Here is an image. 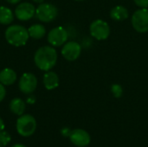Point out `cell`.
<instances>
[{
    "label": "cell",
    "mask_w": 148,
    "mask_h": 147,
    "mask_svg": "<svg viewBox=\"0 0 148 147\" xmlns=\"http://www.w3.org/2000/svg\"><path fill=\"white\" fill-rule=\"evenodd\" d=\"M57 61V52L50 46H43L39 48L34 55L36 66L42 71H49L52 69Z\"/></svg>",
    "instance_id": "obj_1"
},
{
    "label": "cell",
    "mask_w": 148,
    "mask_h": 147,
    "mask_svg": "<svg viewBox=\"0 0 148 147\" xmlns=\"http://www.w3.org/2000/svg\"><path fill=\"white\" fill-rule=\"evenodd\" d=\"M4 35L6 41L10 45L15 47L24 46L29 38L28 29L19 24H13L9 26L6 29Z\"/></svg>",
    "instance_id": "obj_2"
},
{
    "label": "cell",
    "mask_w": 148,
    "mask_h": 147,
    "mask_svg": "<svg viewBox=\"0 0 148 147\" xmlns=\"http://www.w3.org/2000/svg\"><path fill=\"white\" fill-rule=\"evenodd\" d=\"M36 129V119L30 114H23L16 120V131L23 137L31 136Z\"/></svg>",
    "instance_id": "obj_3"
},
{
    "label": "cell",
    "mask_w": 148,
    "mask_h": 147,
    "mask_svg": "<svg viewBox=\"0 0 148 147\" xmlns=\"http://www.w3.org/2000/svg\"><path fill=\"white\" fill-rule=\"evenodd\" d=\"M58 15L57 8L47 3H42L36 9V18L43 23H50L54 21Z\"/></svg>",
    "instance_id": "obj_4"
},
{
    "label": "cell",
    "mask_w": 148,
    "mask_h": 147,
    "mask_svg": "<svg viewBox=\"0 0 148 147\" xmlns=\"http://www.w3.org/2000/svg\"><path fill=\"white\" fill-rule=\"evenodd\" d=\"M132 24L134 29L140 33L148 31V9L141 8L136 10L132 16Z\"/></svg>",
    "instance_id": "obj_5"
},
{
    "label": "cell",
    "mask_w": 148,
    "mask_h": 147,
    "mask_svg": "<svg viewBox=\"0 0 148 147\" xmlns=\"http://www.w3.org/2000/svg\"><path fill=\"white\" fill-rule=\"evenodd\" d=\"M91 36L97 40H105L109 36L110 28L109 25L103 20L98 19L94 21L89 27Z\"/></svg>",
    "instance_id": "obj_6"
},
{
    "label": "cell",
    "mask_w": 148,
    "mask_h": 147,
    "mask_svg": "<svg viewBox=\"0 0 148 147\" xmlns=\"http://www.w3.org/2000/svg\"><path fill=\"white\" fill-rule=\"evenodd\" d=\"M69 35L63 27H56L48 34V42L53 47H60L67 42Z\"/></svg>",
    "instance_id": "obj_7"
},
{
    "label": "cell",
    "mask_w": 148,
    "mask_h": 147,
    "mask_svg": "<svg viewBox=\"0 0 148 147\" xmlns=\"http://www.w3.org/2000/svg\"><path fill=\"white\" fill-rule=\"evenodd\" d=\"M18 87L22 93L25 94H30L37 87V79L35 75L31 73H25L21 76Z\"/></svg>",
    "instance_id": "obj_8"
},
{
    "label": "cell",
    "mask_w": 148,
    "mask_h": 147,
    "mask_svg": "<svg viewBox=\"0 0 148 147\" xmlns=\"http://www.w3.org/2000/svg\"><path fill=\"white\" fill-rule=\"evenodd\" d=\"M36 15L35 6L29 2L20 3L15 9V16L20 21H28Z\"/></svg>",
    "instance_id": "obj_9"
},
{
    "label": "cell",
    "mask_w": 148,
    "mask_h": 147,
    "mask_svg": "<svg viewBox=\"0 0 148 147\" xmlns=\"http://www.w3.org/2000/svg\"><path fill=\"white\" fill-rule=\"evenodd\" d=\"M82 52L81 45L76 42H66L62 49V56L68 61H75L76 60Z\"/></svg>",
    "instance_id": "obj_10"
},
{
    "label": "cell",
    "mask_w": 148,
    "mask_h": 147,
    "mask_svg": "<svg viewBox=\"0 0 148 147\" xmlns=\"http://www.w3.org/2000/svg\"><path fill=\"white\" fill-rule=\"evenodd\" d=\"M70 141L76 146L85 147L90 143V136L83 129H75L71 132L69 135Z\"/></svg>",
    "instance_id": "obj_11"
},
{
    "label": "cell",
    "mask_w": 148,
    "mask_h": 147,
    "mask_svg": "<svg viewBox=\"0 0 148 147\" xmlns=\"http://www.w3.org/2000/svg\"><path fill=\"white\" fill-rule=\"evenodd\" d=\"M43 85L46 89L53 90L59 85V77L53 71H47L43 75Z\"/></svg>",
    "instance_id": "obj_12"
},
{
    "label": "cell",
    "mask_w": 148,
    "mask_h": 147,
    "mask_svg": "<svg viewBox=\"0 0 148 147\" xmlns=\"http://www.w3.org/2000/svg\"><path fill=\"white\" fill-rule=\"evenodd\" d=\"M16 81V74L11 68H3L0 72V82L4 86H10Z\"/></svg>",
    "instance_id": "obj_13"
},
{
    "label": "cell",
    "mask_w": 148,
    "mask_h": 147,
    "mask_svg": "<svg viewBox=\"0 0 148 147\" xmlns=\"http://www.w3.org/2000/svg\"><path fill=\"white\" fill-rule=\"evenodd\" d=\"M110 16L115 21H124L128 17V10L122 5H117L111 10Z\"/></svg>",
    "instance_id": "obj_14"
},
{
    "label": "cell",
    "mask_w": 148,
    "mask_h": 147,
    "mask_svg": "<svg viewBox=\"0 0 148 147\" xmlns=\"http://www.w3.org/2000/svg\"><path fill=\"white\" fill-rule=\"evenodd\" d=\"M25 108H26V104L20 98H14L10 102V109L16 115L18 116L23 115L25 111Z\"/></svg>",
    "instance_id": "obj_15"
},
{
    "label": "cell",
    "mask_w": 148,
    "mask_h": 147,
    "mask_svg": "<svg viewBox=\"0 0 148 147\" xmlns=\"http://www.w3.org/2000/svg\"><path fill=\"white\" fill-rule=\"evenodd\" d=\"M28 32L29 35V37L34 39H41L46 34V29L43 25L40 23H36L31 25L28 29Z\"/></svg>",
    "instance_id": "obj_16"
},
{
    "label": "cell",
    "mask_w": 148,
    "mask_h": 147,
    "mask_svg": "<svg viewBox=\"0 0 148 147\" xmlns=\"http://www.w3.org/2000/svg\"><path fill=\"white\" fill-rule=\"evenodd\" d=\"M14 15L12 10L5 6H0V23L3 25L10 24L13 22Z\"/></svg>",
    "instance_id": "obj_17"
},
{
    "label": "cell",
    "mask_w": 148,
    "mask_h": 147,
    "mask_svg": "<svg viewBox=\"0 0 148 147\" xmlns=\"http://www.w3.org/2000/svg\"><path fill=\"white\" fill-rule=\"evenodd\" d=\"M11 141V136L9 133L5 131H1L0 132V143L2 144L3 146H6Z\"/></svg>",
    "instance_id": "obj_18"
},
{
    "label": "cell",
    "mask_w": 148,
    "mask_h": 147,
    "mask_svg": "<svg viewBox=\"0 0 148 147\" xmlns=\"http://www.w3.org/2000/svg\"><path fill=\"white\" fill-rule=\"evenodd\" d=\"M111 92L115 98H121L123 94L122 87L119 84H113L111 87Z\"/></svg>",
    "instance_id": "obj_19"
},
{
    "label": "cell",
    "mask_w": 148,
    "mask_h": 147,
    "mask_svg": "<svg viewBox=\"0 0 148 147\" xmlns=\"http://www.w3.org/2000/svg\"><path fill=\"white\" fill-rule=\"evenodd\" d=\"M135 4L140 8H147L148 7V0H134Z\"/></svg>",
    "instance_id": "obj_20"
},
{
    "label": "cell",
    "mask_w": 148,
    "mask_h": 147,
    "mask_svg": "<svg viewBox=\"0 0 148 147\" xmlns=\"http://www.w3.org/2000/svg\"><path fill=\"white\" fill-rule=\"evenodd\" d=\"M5 95H6V90H5L4 85H3L0 82V102L5 98Z\"/></svg>",
    "instance_id": "obj_21"
},
{
    "label": "cell",
    "mask_w": 148,
    "mask_h": 147,
    "mask_svg": "<svg viewBox=\"0 0 148 147\" xmlns=\"http://www.w3.org/2000/svg\"><path fill=\"white\" fill-rule=\"evenodd\" d=\"M71 132H72V131H71L69 128H68V127H64V128H62V131H61L62 136H64V137H69Z\"/></svg>",
    "instance_id": "obj_22"
},
{
    "label": "cell",
    "mask_w": 148,
    "mask_h": 147,
    "mask_svg": "<svg viewBox=\"0 0 148 147\" xmlns=\"http://www.w3.org/2000/svg\"><path fill=\"white\" fill-rule=\"evenodd\" d=\"M35 101H36V99L34 96H30L27 99V103H29V104H34Z\"/></svg>",
    "instance_id": "obj_23"
},
{
    "label": "cell",
    "mask_w": 148,
    "mask_h": 147,
    "mask_svg": "<svg viewBox=\"0 0 148 147\" xmlns=\"http://www.w3.org/2000/svg\"><path fill=\"white\" fill-rule=\"evenodd\" d=\"M3 129H4V122H3V120L0 118V132L3 131Z\"/></svg>",
    "instance_id": "obj_24"
},
{
    "label": "cell",
    "mask_w": 148,
    "mask_h": 147,
    "mask_svg": "<svg viewBox=\"0 0 148 147\" xmlns=\"http://www.w3.org/2000/svg\"><path fill=\"white\" fill-rule=\"evenodd\" d=\"M8 3H11V4H16V3H19L21 0H6Z\"/></svg>",
    "instance_id": "obj_25"
},
{
    "label": "cell",
    "mask_w": 148,
    "mask_h": 147,
    "mask_svg": "<svg viewBox=\"0 0 148 147\" xmlns=\"http://www.w3.org/2000/svg\"><path fill=\"white\" fill-rule=\"evenodd\" d=\"M11 147H27V146H23V145H22V144H16V145L12 146Z\"/></svg>",
    "instance_id": "obj_26"
},
{
    "label": "cell",
    "mask_w": 148,
    "mask_h": 147,
    "mask_svg": "<svg viewBox=\"0 0 148 147\" xmlns=\"http://www.w3.org/2000/svg\"><path fill=\"white\" fill-rule=\"evenodd\" d=\"M32 1H34L35 3H43L44 0H32Z\"/></svg>",
    "instance_id": "obj_27"
},
{
    "label": "cell",
    "mask_w": 148,
    "mask_h": 147,
    "mask_svg": "<svg viewBox=\"0 0 148 147\" xmlns=\"http://www.w3.org/2000/svg\"><path fill=\"white\" fill-rule=\"evenodd\" d=\"M0 147H3V146H2V144L0 143Z\"/></svg>",
    "instance_id": "obj_28"
},
{
    "label": "cell",
    "mask_w": 148,
    "mask_h": 147,
    "mask_svg": "<svg viewBox=\"0 0 148 147\" xmlns=\"http://www.w3.org/2000/svg\"><path fill=\"white\" fill-rule=\"evenodd\" d=\"M76 1H83V0H76Z\"/></svg>",
    "instance_id": "obj_29"
}]
</instances>
